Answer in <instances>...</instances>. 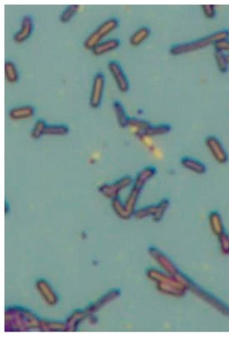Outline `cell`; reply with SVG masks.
I'll return each instance as SVG.
<instances>
[{
    "mask_svg": "<svg viewBox=\"0 0 229 338\" xmlns=\"http://www.w3.org/2000/svg\"><path fill=\"white\" fill-rule=\"evenodd\" d=\"M227 38H229L228 29H221L195 40L185 43H175L171 46L169 52L172 55L174 56L192 53L207 48L208 46L214 45V43H217V41Z\"/></svg>",
    "mask_w": 229,
    "mask_h": 338,
    "instance_id": "1",
    "label": "cell"
},
{
    "mask_svg": "<svg viewBox=\"0 0 229 338\" xmlns=\"http://www.w3.org/2000/svg\"><path fill=\"white\" fill-rule=\"evenodd\" d=\"M147 276L157 283L158 288L162 293L174 297H183L185 295L188 288L180 282L176 277L164 274L158 269L150 268L147 270Z\"/></svg>",
    "mask_w": 229,
    "mask_h": 338,
    "instance_id": "2",
    "label": "cell"
},
{
    "mask_svg": "<svg viewBox=\"0 0 229 338\" xmlns=\"http://www.w3.org/2000/svg\"><path fill=\"white\" fill-rule=\"evenodd\" d=\"M188 290H190L193 294H195L198 298L209 305L213 309L223 315L224 317H229V306L225 303L222 300L216 297L214 294L210 293L201 286L194 283L192 279L188 284Z\"/></svg>",
    "mask_w": 229,
    "mask_h": 338,
    "instance_id": "3",
    "label": "cell"
},
{
    "mask_svg": "<svg viewBox=\"0 0 229 338\" xmlns=\"http://www.w3.org/2000/svg\"><path fill=\"white\" fill-rule=\"evenodd\" d=\"M118 24L119 21L116 18H110L106 21H104L91 34H90V36L85 41V48L89 50H93L98 44L101 43L102 39H104L107 34H109L118 28Z\"/></svg>",
    "mask_w": 229,
    "mask_h": 338,
    "instance_id": "4",
    "label": "cell"
},
{
    "mask_svg": "<svg viewBox=\"0 0 229 338\" xmlns=\"http://www.w3.org/2000/svg\"><path fill=\"white\" fill-rule=\"evenodd\" d=\"M169 205H170V202H169V199L164 198L161 200L159 204H152V205L136 210L133 216L137 219H146L148 217H152V220L155 221V223H158L164 218V214H166L167 210L169 209Z\"/></svg>",
    "mask_w": 229,
    "mask_h": 338,
    "instance_id": "5",
    "label": "cell"
},
{
    "mask_svg": "<svg viewBox=\"0 0 229 338\" xmlns=\"http://www.w3.org/2000/svg\"><path fill=\"white\" fill-rule=\"evenodd\" d=\"M205 145L217 163L225 164L228 162V154L218 138L214 135L207 136L205 139Z\"/></svg>",
    "mask_w": 229,
    "mask_h": 338,
    "instance_id": "6",
    "label": "cell"
},
{
    "mask_svg": "<svg viewBox=\"0 0 229 338\" xmlns=\"http://www.w3.org/2000/svg\"><path fill=\"white\" fill-rule=\"evenodd\" d=\"M148 253L167 274L175 277L180 273L174 261L157 247H150L148 248Z\"/></svg>",
    "mask_w": 229,
    "mask_h": 338,
    "instance_id": "7",
    "label": "cell"
},
{
    "mask_svg": "<svg viewBox=\"0 0 229 338\" xmlns=\"http://www.w3.org/2000/svg\"><path fill=\"white\" fill-rule=\"evenodd\" d=\"M105 88V76L101 72L97 73L93 80L90 104L93 108H98L101 105Z\"/></svg>",
    "mask_w": 229,
    "mask_h": 338,
    "instance_id": "8",
    "label": "cell"
},
{
    "mask_svg": "<svg viewBox=\"0 0 229 338\" xmlns=\"http://www.w3.org/2000/svg\"><path fill=\"white\" fill-rule=\"evenodd\" d=\"M133 178H131L130 176H125L110 184L105 183V184L101 185L99 187V192L105 197L114 199L118 197V193L121 190L129 187L131 185H133Z\"/></svg>",
    "mask_w": 229,
    "mask_h": 338,
    "instance_id": "9",
    "label": "cell"
},
{
    "mask_svg": "<svg viewBox=\"0 0 229 338\" xmlns=\"http://www.w3.org/2000/svg\"><path fill=\"white\" fill-rule=\"evenodd\" d=\"M108 67H109V72L111 73L112 76L114 78L118 89L122 93H127L129 90L130 84L120 63L118 61L112 60L109 62Z\"/></svg>",
    "mask_w": 229,
    "mask_h": 338,
    "instance_id": "10",
    "label": "cell"
},
{
    "mask_svg": "<svg viewBox=\"0 0 229 338\" xmlns=\"http://www.w3.org/2000/svg\"><path fill=\"white\" fill-rule=\"evenodd\" d=\"M34 29V24L33 18L30 15H25L23 18L21 28L14 36V40L18 43H24V41H26L27 39H29V37L31 36Z\"/></svg>",
    "mask_w": 229,
    "mask_h": 338,
    "instance_id": "11",
    "label": "cell"
},
{
    "mask_svg": "<svg viewBox=\"0 0 229 338\" xmlns=\"http://www.w3.org/2000/svg\"><path fill=\"white\" fill-rule=\"evenodd\" d=\"M181 164L183 168L199 175H203L207 172V167L203 162L191 157H183Z\"/></svg>",
    "mask_w": 229,
    "mask_h": 338,
    "instance_id": "12",
    "label": "cell"
},
{
    "mask_svg": "<svg viewBox=\"0 0 229 338\" xmlns=\"http://www.w3.org/2000/svg\"><path fill=\"white\" fill-rule=\"evenodd\" d=\"M210 229L216 237L225 232L224 224L221 214L217 211H212L208 214Z\"/></svg>",
    "mask_w": 229,
    "mask_h": 338,
    "instance_id": "13",
    "label": "cell"
},
{
    "mask_svg": "<svg viewBox=\"0 0 229 338\" xmlns=\"http://www.w3.org/2000/svg\"><path fill=\"white\" fill-rule=\"evenodd\" d=\"M35 114V108L32 105L19 106L13 108L9 112L10 118L14 120L26 119L30 118Z\"/></svg>",
    "mask_w": 229,
    "mask_h": 338,
    "instance_id": "14",
    "label": "cell"
},
{
    "mask_svg": "<svg viewBox=\"0 0 229 338\" xmlns=\"http://www.w3.org/2000/svg\"><path fill=\"white\" fill-rule=\"evenodd\" d=\"M120 45V41L118 39H109L98 44L93 49L94 55L100 56L110 51L115 50Z\"/></svg>",
    "mask_w": 229,
    "mask_h": 338,
    "instance_id": "15",
    "label": "cell"
},
{
    "mask_svg": "<svg viewBox=\"0 0 229 338\" xmlns=\"http://www.w3.org/2000/svg\"><path fill=\"white\" fill-rule=\"evenodd\" d=\"M171 126L168 123H160L157 125H151L142 135L141 139L144 138L156 137L162 135L168 134L171 131Z\"/></svg>",
    "mask_w": 229,
    "mask_h": 338,
    "instance_id": "16",
    "label": "cell"
},
{
    "mask_svg": "<svg viewBox=\"0 0 229 338\" xmlns=\"http://www.w3.org/2000/svg\"><path fill=\"white\" fill-rule=\"evenodd\" d=\"M151 30L147 26L140 27L139 29L136 30L129 39V43L131 45L138 46L143 43L146 39L150 36Z\"/></svg>",
    "mask_w": 229,
    "mask_h": 338,
    "instance_id": "17",
    "label": "cell"
},
{
    "mask_svg": "<svg viewBox=\"0 0 229 338\" xmlns=\"http://www.w3.org/2000/svg\"><path fill=\"white\" fill-rule=\"evenodd\" d=\"M113 108H114L116 118L118 120V125L123 128L128 127V121L130 117L127 115L123 104L119 101H115L113 104Z\"/></svg>",
    "mask_w": 229,
    "mask_h": 338,
    "instance_id": "18",
    "label": "cell"
},
{
    "mask_svg": "<svg viewBox=\"0 0 229 338\" xmlns=\"http://www.w3.org/2000/svg\"><path fill=\"white\" fill-rule=\"evenodd\" d=\"M5 78L10 84H15L20 80V75L18 71L17 66L15 62L7 60L5 64Z\"/></svg>",
    "mask_w": 229,
    "mask_h": 338,
    "instance_id": "19",
    "label": "cell"
},
{
    "mask_svg": "<svg viewBox=\"0 0 229 338\" xmlns=\"http://www.w3.org/2000/svg\"><path fill=\"white\" fill-rule=\"evenodd\" d=\"M151 125L152 124L149 122L141 118H130L128 121V126L135 128L136 135L139 138Z\"/></svg>",
    "mask_w": 229,
    "mask_h": 338,
    "instance_id": "20",
    "label": "cell"
},
{
    "mask_svg": "<svg viewBox=\"0 0 229 338\" xmlns=\"http://www.w3.org/2000/svg\"><path fill=\"white\" fill-rule=\"evenodd\" d=\"M69 132V127L63 123L48 124L46 127L45 135L49 136H64Z\"/></svg>",
    "mask_w": 229,
    "mask_h": 338,
    "instance_id": "21",
    "label": "cell"
},
{
    "mask_svg": "<svg viewBox=\"0 0 229 338\" xmlns=\"http://www.w3.org/2000/svg\"><path fill=\"white\" fill-rule=\"evenodd\" d=\"M214 59L217 64V69L220 73L225 74L228 71L229 63L227 62V54L226 53H220V52H214Z\"/></svg>",
    "mask_w": 229,
    "mask_h": 338,
    "instance_id": "22",
    "label": "cell"
},
{
    "mask_svg": "<svg viewBox=\"0 0 229 338\" xmlns=\"http://www.w3.org/2000/svg\"><path fill=\"white\" fill-rule=\"evenodd\" d=\"M80 9V5H68V7L66 8L65 10H63V12L61 13L60 16H59V20L63 24L68 23L70 20H72L73 16L77 14L78 10Z\"/></svg>",
    "mask_w": 229,
    "mask_h": 338,
    "instance_id": "23",
    "label": "cell"
},
{
    "mask_svg": "<svg viewBox=\"0 0 229 338\" xmlns=\"http://www.w3.org/2000/svg\"><path fill=\"white\" fill-rule=\"evenodd\" d=\"M48 124L43 119H39L35 122L34 127L32 128L31 137L34 140H39L43 135H45L46 127Z\"/></svg>",
    "mask_w": 229,
    "mask_h": 338,
    "instance_id": "24",
    "label": "cell"
},
{
    "mask_svg": "<svg viewBox=\"0 0 229 338\" xmlns=\"http://www.w3.org/2000/svg\"><path fill=\"white\" fill-rule=\"evenodd\" d=\"M219 244L220 252L225 256H229V234L225 231L224 233L217 237Z\"/></svg>",
    "mask_w": 229,
    "mask_h": 338,
    "instance_id": "25",
    "label": "cell"
},
{
    "mask_svg": "<svg viewBox=\"0 0 229 338\" xmlns=\"http://www.w3.org/2000/svg\"><path fill=\"white\" fill-rule=\"evenodd\" d=\"M213 47H214L216 52H220V53H223L229 52V38L217 41V43H214Z\"/></svg>",
    "mask_w": 229,
    "mask_h": 338,
    "instance_id": "26",
    "label": "cell"
},
{
    "mask_svg": "<svg viewBox=\"0 0 229 338\" xmlns=\"http://www.w3.org/2000/svg\"><path fill=\"white\" fill-rule=\"evenodd\" d=\"M202 10H203V15L207 19H213L217 15V10H216V6L213 5H204L202 6Z\"/></svg>",
    "mask_w": 229,
    "mask_h": 338,
    "instance_id": "27",
    "label": "cell"
},
{
    "mask_svg": "<svg viewBox=\"0 0 229 338\" xmlns=\"http://www.w3.org/2000/svg\"><path fill=\"white\" fill-rule=\"evenodd\" d=\"M227 62H228L229 63V54H227Z\"/></svg>",
    "mask_w": 229,
    "mask_h": 338,
    "instance_id": "28",
    "label": "cell"
}]
</instances>
